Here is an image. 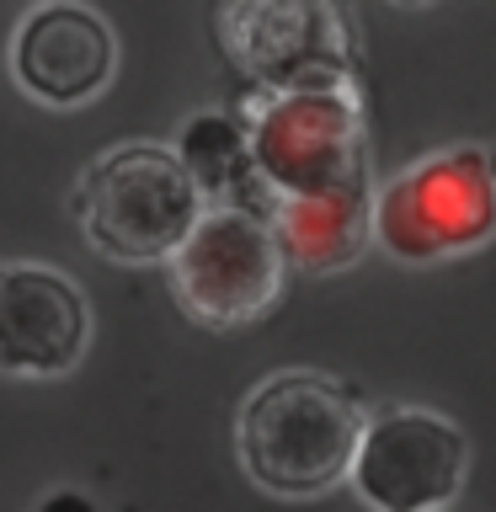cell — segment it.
<instances>
[{"instance_id": "cell-1", "label": "cell", "mask_w": 496, "mask_h": 512, "mask_svg": "<svg viewBox=\"0 0 496 512\" xmlns=\"http://www.w3.org/2000/svg\"><path fill=\"white\" fill-rule=\"evenodd\" d=\"M363 411L336 379L294 368L272 374L240 406V464L272 496H320L352 475Z\"/></svg>"}, {"instance_id": "cell-2", "label": "cell", "mask_w": 496, "mask_h": 512, "mask_svg": "<svg viewBox=\"0 0 496 512\" xmlns=\"http://www.w3.org/2000/svg\"><path fill=\"white\" fill-rule=\"evenodd\" d=\"M80 235L112 262H171L203 219V192L160 144H123L91 160L75 187Z\"/></svg>"}, {"instance_id": "cell-3", "label": "cell", "mask_w": 496, "mask_h": 512, "mask_svg": "<svg viewBox=\"0 0 496 512\" xmlns=\"http://www.w3.org/2000/svg\"><path fill=\"white\" fill-rule=\"evenodd\" d=\"M171 288L203 326H251L283 294V240L251 208H208L171 256Z\"/></svg>"}, {"instance_id": "cell-4", "label": "cell", "mask_w": 496, "mask_h": 512, "mask_svg": "<svg viewBox=\"0 0 496 512\" xmlns=\"http://www.w3.org/2000/svg\"><path fill=\"white\" fill-rule=\"evenodd\" d=\"M470 443L438 411H379L352 454V491L374 512H438L459 496Z\"/></svg>"}, {"instance_id": "cell-5", "label": "cell", "mask_w": 496, "mask_h": 512, "mask_svg": "<svg viewBox=\"0 0 496 512\" xmlns=\"http://www.w3.org/2000/svg\"><path fill=\"white\" fill-rule=\"evenodd\" d=\"M86 294L54 267H0V374L64 379L86 358Z\"/></svg>"}, {"instance_id": "cell-6", "label": "cell", "mask_w": 496, "mask_h": 512, "mask_svg": "<svg viewBox=\"0 0 496 512\" xmlns=\"http://www.w3.org/2000/svg\"><path fill=\"white\" fill-rule=\"evenodd\" d=\"M112 64H118V43L91 6H38L16 22L11 75L43 107H80L102 96Z\"/></svg>"}, {"instance_id": "cell-7", "label": "cell", "mask_w": 496, "mask_h": 512, "mask_svg": "<svg viewBox=\"0 0 496 512\" xmlns=\"http://www.w3.org/2000/svg\"><path fill=\"white\" fill-rule=\"evenodd\" d=\"M411 198H427V208H390L384 203L379 219H395V214H411V230L395 240V256H438L443 246H464L486 230L491 219H475V214H459L448 203H480L491 198L486 192V166L480 155H454V160H432V171H422L416 182H400Z\"/></svg>"}, {"instance_id": "cell-8", "label": "cell", "mask_w": 496, "mask_h": 512, "mask_svg": "<svg viewBox=\"0 0 496 512\" xmlns=\"http://www.w3.org/2000/svg\"><path fill=\"white\" fill-rule=\"evenodd\" d=\"M176 160L187 166L198 192H224L246 171V139L230 118H192L182 144H176Z\"/></svg>"}, {"instance_id": "cell-9", "label": "cell", "mask_w": 496, "mask_h": 512, "mask_svg": "<svg viewBox=\"0 0 496 512\" xmlns=\"http://www.w3.org/2000/svg\"><path fill=\"white\" fill-rule=\"evenodd\" d=\"M38 512H96V502L86 491H54V496H43Z\"/></svg>"}]
</instances>
